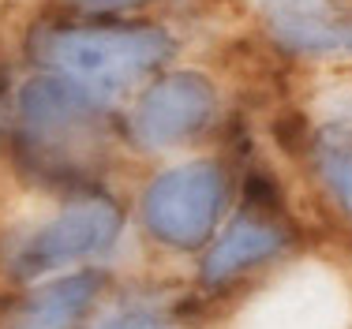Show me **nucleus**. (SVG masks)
<instances>
[{"instance_id": "1", "label": "nucleus", "mask_w": 352, "mask_h": 329, "mask_svg": "<svg viewBox=\"0 0 352 329\" xmlns=\"http://www.w3.org/2000/svg\"><path fill=\"white\" fill-rule=\"evenodd\" d=\"M30 53L87 87H124L173 56V38L157 27H41Z\"/></svg>"}, {"instance_id": "2", "label": "nucleus", "mask_w": 352, "mask_h": 329, "mask_svg": "<svg viewBox=\"0 0 352 329\" xmlns=\"http://www.w3.org/2000/svg\"><path fill=\"white\" fill-rule=\"evenodd\" d=\"M120 209L113 202H82V206L68 209V214L45 221L34 232H23L15 240H8L4 247V266L12 277L30 281V277L45 273L53 266L75 262V258L109 251L120 236Z\"/></svg>"}, {"instance_id": "3", "label": "nucleus", "mask_w": 352, "mask_h": 329, "mask_svg": "<svg viewBox=\"0 0 352 329\" xmlns=\"http://www.w3.org/2000/svg\"><path fill=\"white\" fill-rule=\"evenodd\" d=\"M225 202V176L214 161H191L150 183L142 198L146 229L173 247H199L214 232Z\"/></svg>"}, {"instance_id": "4", "label": "nucleus", "mask_w": 352, "mask_h": 329, "mask_svg": "<svg viewBox=\"0 0 352 329\" xmlns=\"http://www.w3.org/2000/svg\"><path fill=\"white\" fill-rule=\"evenodd\" d=\"M214 116V87L195 71L169 75L150 87L131 116V135L142 146H173Z\"/></svg>"}, {"instance_id": "5", "label": "nucleus", "mask_w": 352, "mask_h": 329, "mask_svg": "<svg viewBox=\"0 0 352 329\" xmlns=\"http://www.w3.org/2000/svg\"><path fill=\"white\" fill-rule=\"evenodd\" d=\"M266 23L274 38L292 53H352V8L338 0H270Z\"/></svg>"}, {"instance_id": "6", "label": "nucleus", "mask_w": 352, "mask_h": 329, "mask_svg": "<svg viewBox=\"0 0 352 329\" xmlns=\"http://www.w3.org/2000/svg\"><path fill=\"white\" fill-rule=\"evenodd\" d=\"M98 113L94 87L60 75V79H34L19 94V116L34 131H64L87 124Z\"/></svg>"}, {"instance_id": "7", "label": "nucleus", "mask_w": 352, "mask_h": 329, "mask_svg": "<svg viewBox=\"0 0 352 329\" xmlns=\"http://www.w3.org/2000/svg\"><path fill=\"white\" fill-rule=\"evenodd\" d=\"M98 288H102L98 273L64 277V281L49 284L45 292H38V296H30L23 303L12 315L8 329H72V322L90 307Z\"/></svg>"}, {"instance_id": "8", "label": "nucleus", "mask_w": 352, "mask_h": 329, "mask_svg": "<svg viewBox=\"0 0 352 329\" xmlns=\"http://www.w3.org/2000/svg\"><path fill=\"white\" fill-rule=\"evenodd\" d=\"M281 247H285V232L274 221H255V217H251V221H240V225H232L229 236H221V243L206 255L203 281L221 284V281H229V277H236L240 269L278 255Z\"/></svg>"}, {"instance_id": "9", "label": "nucleus", "mask_w": 352, "mask_h": 329, "mask_svg": "<svg viewBox=\"0 0 352 329\" xmlns=\"http://www.w3.org/2000/svg\"><path fill=\"white\" fill-rule=\"evenodd\" d=\"M315 157L333 198L352 214V116L330 120L315 139Z\"/></svg>"}, {"instance_id": "10", "label": "nucleus", "mask_w": 352, "mask_h": 329, "mask_svg": "<svg viewBox=\"0 0 352 329\" xmlns=\"http://www.w3.org/2000/svg\"><path fill=\"white\" fill-rule=\"evenodd\" d=\"M244 198L251 209H278V188L266 180L263 172H251L244 183Z\"/></svg>"}, {"instance_id": "11", "label": "nucleus", "mask_w": 352, "mask_h": 329, "mask_svg": "<svg viewBox=\"0 0 352 329\" xmlns=\"http://www.w3.org/2000/svg\"><path fill=\"white\" fill-rule=\"evenodd\" d=\"M105 329H173L165 318L150 315V310H128V315H116L109 318Z\"/></svg>"}, {"instance_id": "12", "label": "nucleus", "mask_w": 352, "mask_h": 329, "mask_svg": "<svg viewBox=\"0 0 352 329\" xmlns=\"http://www.w3.org/2000/svg\"><path fill=\"white\" fill-rule=\"evenodd\" d=\"M274 135H278V142L285 150H300V142H304V120L300 116H281L278 124H274Z\"/></svg>"}, {"instance_id": "13", "label": "nucleus", "mask_w": 352, "mask_h": 329, "mask_svg": "<svg viewBox=\"0 0 352 329\" xmlns=\"http://www.w3.org/2000/svg\"><path fill=\"white\" fill-rule=\"evenodd\" d=\"M75 4L90 8V12H124V8H139L146 0H75Z\"/></svg>"}]
</instances>
